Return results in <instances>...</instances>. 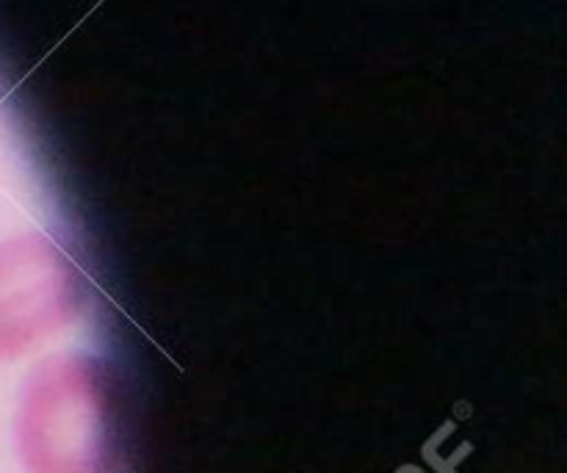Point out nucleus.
I'll use <instances>...</instances> for the list:
<instances>
[{"mask_svg":"<svg viewBox=\"0 0 567 473\" xmlns=\"http://www.w3.org/2000/svg\"><path fill=\"white\" fill-rule=\"evenodd\" d=\"M14 435L28 473H114L120 421L105 366L86 354L37 366L22 388Z\"/></svg>","mask_w":567,"mask_h":473,"instance_id":"f257e3e1","label":"nucleus"},{"mask_svg":"<svg viewBox=\"0 0 567 473\" xmlns=\"http://www.w3.org/2000/svg\"><path fill=\"white\" fill-rule=\"evenodd\" d=\"M86 282L75 260L42 233L0 244V360L25 354L72 325Z\"/></svg>","mask_w":567,"mask_h":473,"instance_id":"f03ea898","label":"nucleus"}]
</instances>
